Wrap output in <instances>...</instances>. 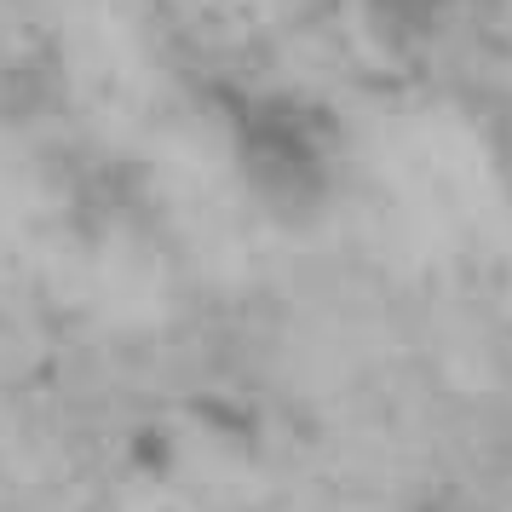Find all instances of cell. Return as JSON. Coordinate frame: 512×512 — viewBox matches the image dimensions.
Returning a JSON list of instances; mask_svg holds the SVG:
<instances>
[{"mask_svg":"<svg viewBox=\"0 0 512 512\" xmlns=\"http://www.w3.org/2000/svg\"><path fill=\"white\" fill-rule=\"evenodd\" d=\"M351 29L380 58H426L455 18V0H346Z\"/></svg>","mask_w":512,"mask_h":512,"instance_id":"cell-1","label":"cell"}]
</instances>
